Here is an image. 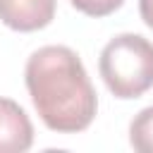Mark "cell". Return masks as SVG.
Listing matches in <instances>:
<instances>
[{
    "instance_id": "obj_1",
    "label": "cell",
    "mask_w": 153,
    "mask_h": 153,
    "mask_svg": "<svg viewBox=\"0 0 153 153\" xmlns=\"http://www.w3.org/2000/svg\"><path fill=\"white\" fill-rule=\"evenodd\" d=\"M24 79L31 103L48 129L57 134H76L93 122L98 98L72 48H38L26 62Z\"/></svg>"
},
{
    "instance_id": "obj_2",
    "label": "cell",
    "mask_w": 153,
    "mask_h": 153,
    "mask_svg": "<svg viewBox=\"0 0 153 153\" xmlns=\"http://www.w3.org/2000/svg\"><path fill=\"white\" fill-rule=\"evenodd\" d=\"M98 69L115 98H139L153 88V43L139 33H120L103 48Z\"/></svg>"
},
{
    "instance_id": "obj_3",
    "label": "cell",
    "mask_w": 153,
    "mask_h": 153,
    "mask_svg": "<svg viewBox=\"0 0 153 153\" xmlns=\"http://www.w3.org/2000/svg\"><path fill=\"white\" fill-rule=\"evenodd\" d=\"M55 17V0H0V22L14 31L45 29Z\"/></svg>"
},
{
    "instance_id": "obj_4",
    "label": "cell",
    "mask_w": 153,
    "mask_h": 153,
    "mask_svg": "<svg viewBox=\"0 0 153 153\" xmlns=\"http://www.w3.org/2000/svg\"><path fill=\"white\" fill-rule=\"evenodd\" d=\"M33 143V124L19 103L0 98V153H24Z\"/></svg>"
},
{
    "instance_id": "obj_5",
    "label": "cell",
    "mask_w": 153,
    "mask_h": 153,
    "mask_svg": "<svg viewBox=\"0 0 153 153\" xmlns=\"http://www.w3.org/2000/svg\"><path fill=\"white\" fill-rule=\"evenodd\" d=\"M129 143L139 153H153V105L143 108L129 124Z\"/></svg>"
},
{
    "instance_id": "obj_6",
    "label": "cell",
    "mask_w": 153,
    "mask_h": 153,
    "mask_svg": "<svg viewBox=\"0 0 153 153\" xmlns=\"http://www.w3.org/2000/svg\"><path fill=\"white\" fill-rule=\"evenodd\" d=\"M69 2H72L74 10L84 12L86 17L100 19V17H108V14H112L115 10H120L124 0H69Z\"/></svg>"
},
{
    "instance_id": "obj_7",
    "label": "cell",
    "mask_w": 153,
    "mask_h": 153,
    "mask_svg": "<svg viewBox=\"0 0 153 153\" xmlns=\"http://www.w3.org/2000/svg\"><path fill=\"white\" fill-rule=\"evenodd\" d=\"M139 12H141L143 24L153 29V0H139Z\"/></svg>"
}]
</instances>
